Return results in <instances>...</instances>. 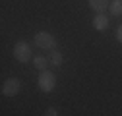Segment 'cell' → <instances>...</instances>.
<instances>
[{
  "label": "cell",
  "instance_id": "obj_1",
  "mask_svg": "<svg viewBox=\"0 0 122 116\" xmlns=\"http://www.w3.org/2000/svg\"><path fill=\"white\" fill-rule=\"evenodd\" d=\"M12 54H14V58H16L20 64H27L29 60H33L31 47H29L27 41H18L16 45H14V48H12Z\"/></svg>",
  "mask_w": 122,
  "mask_h": 116
},
{
  "label": "cell",
  "instance_id": "obj_2",
  "mask_svg": "<svg viewBox=\"0 0 122 116\" xmlns=\"http://www.w3.org/2000/svg\"><path fill=\"white\" fill-rule=\"evenodd\" d=\"M37 85H39V89L43 93H51L54 91V87H56V76L52 74L51 70H43L39 77H37Z\"/></svg>",
  "mask_w": 122,
  "mask_h": 116
},
{
  "label": "cell",
  "instance_id": "obj_3",
  "mask_svg": "<svg viewBox=\"0 0 122 116\" xmlns=\"http://www.w3.org/2000/svg\"><path fill=\"white\" fill-rule=\"evenodd\" d=\"M33 43L39 47V48H54V45H56V39H54V35L52 33H49V31H37L35 33V37H33Z\"/></svg>",
  "mask_w": 122,
  "mask_h": 116
},
{
  "label": "cell",
  "instance_id": "obj_4",
  "mask_svg": "<svg viewBox=\"0 0 122 116\" xmlns=\"http://www.w3.org/2000/svg\"><path fill=\"white\" fill-rule=\"evenodd\" d=\"M2 95L4 97H14L21 91V79L20 77H8L4 83H2Z\"/></svg>",
  "mask_w": 122,
  "mask_h": 116
},
{
  "label": "cell",
  "instance_id": "obj_5",
  "mask_svg": "<svg viewBox=\"0 0 122 116\" xmlns=\"http://www.w3.org/2000/svg\"><path fill=\"white\" fill-rule=\"evenodd\" d=\"M93 27L97 31H107V27H109V18L105 16V14H95L93 16Z\"/></svg>",
  "mask_w": 122,
  "mask_h": 116
},
{
  "label": "cell",
  "instance_id": "obj_6",
  "mask_svg": "<svg viewBox=\"0 0 122 116\" xmlns=\"http://www.w3.org/2000/svg\"><path fill=\"white\" fill-rule=\"evenodd\" d=\"M109 4H111V0H89V8L97 14H103L109 8Z\"/></svg>",
  "mask_w": 122,
  "mask_h": 116
},
{
  "label": "cell",
  "instance_id": "obj_7",
  "mask_svg": "<svg viewBox=\"0 0 122 116\" xmlns=\"http://www.w3.org/2000/svg\"><path fill=\"white\" fill-rule=\"evenodd\" d=\"M49 62H51V66L60 68V66L64 64V56H62V52L56 50V48H52V50H51V56H49Z\"/></svg>",
  "mask_w": 122,
  "mask_h": 116
},
{
  "label": "cell",
  "instance_id": "obj_8",
  "mask_svg": "<svg viewBox=\"0 0 122 116\" xmlns=\"http://www.w3.org/2000/svg\"><path fill=\"white\" fill-rule=\"evenodd\" d=\"M51 62H49V58L47 56H43V54H37V56H33V66L39 70V72H43V70H47V66H49Z\"/></svg>",
  "mask_w": 122,
  "mask_h": 116
},
{
  "label": "cell",
  "instance_id": "obj_9",
  "mask_svg": "<svg viewBox=\"0 0 122 116\" xmlns=\"http://www.w3.org/2000/svg\"><path fill=\"white\" fill-rule=\"evenodd\" d=\"M109 12H111L112 18H120V16H122V0H111Z\"/></svg>",
  "mask_w": 122,
  "mask_h": 116
},
{
  "label": "cell",
  "instance_id": "obj_10",
  "mask_svg": "<svg viewBox=\"0 0 122 116\" xmlns=\"http://www.w3.org/2000/svg\"><path fill=\"white\" fill-rule=\"evenodd\" d=\"M43 116H58V108H54V106H49L47 110H45V114Z\"/></svg>",
  "mask_w": 122,
  "mask_h": 116
},
{
  "label": "cell",
  "instance_id": "obj_11",
  "mask_svg": "<svg viewBox=\"0 0 122 116\" xmlns=\"http://www.w3.org/2000/svg\"><path fill=\"white\" fill-rule=\"evenodd\" d=\"M116 39H118V43H122V23H120L118 29H116Z\"/></svg>",
  "mask_w": 122,
  "mask_h": 116
}]
</instances>
